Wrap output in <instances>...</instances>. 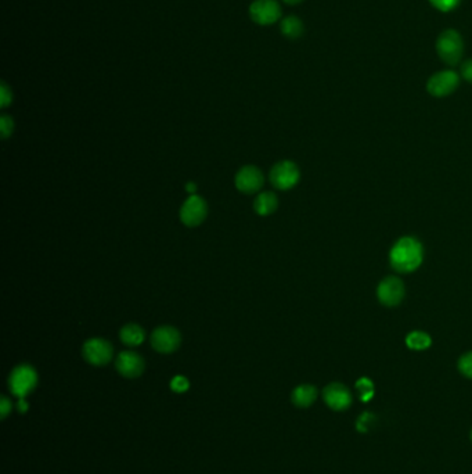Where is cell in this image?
Returning <instances> with one entry per match:
<instances>
[{
    "label": "cell",
    "instance_id": "obj_4",
    "mask_svg": "<svg viewBox=\"0 0 472 474\" xmlns=\"http://www.w3.org/2000/svg\"><path fill=\"white\" fill-rule=\"evenodd\" d=\"M460 85V75L453 70L435 72L427 82V91L434 98H446Z\"/></svg>",
    "mask_w": 472,
    "mask_h": 474
},
{
    "label": "cell",
    "instance_id": "obj_24",
    "mask_svg": "<svg viewBox=\"0 0 472 474\" xmlns=\"http://www.w3.org/2000/svg\"><path fill=\"white\" fill-rule=\"evenodd\" d=\"M11 102H13L11 89L7 86L6 82H1V85H0V106H1V109H6Z\"/></svg>",
    "mask_w": 472,
    "mask_h": 474
},
{
    "label": "cell",
    "instance_id": "obj_30",
    "mask_svg": "<svg viewBox=\"0 0 472 474\" xmlns=\"http://www.w3.org/2000/svg\"><path fill=\"white\" fill-rule=\"evenodd\" d=\"M471 441H472V430H471Z\"/></svg>",
    "mask_w": 472,
    "mask_h": 474
},
{
    "label": "cell",
    "instance_id": "obj_13",
    "mask_svg": "<svg viewBox=\"0 0 472 474\" xmlns=\"http://www.w3.org/2000/svg\"><path fill=\"white\" fill-rule=\"evenodd\" d=\"M116 366L119 374L126 379H136L144 372V359L133 351H123L119 354Z\"/></svg>",
    "mask_w": 472,
    "mask_h": 474
},
{
    "label": "cell",
    "instance_id": "obj_20",
    "mask_svg": "<svg viewBox=\"0 0 472 474\" xmlns=\"http://www.w3.org/2000/svg\"><path fill=\"white\" fill-rule=\"evenodd\" d=\"M459 370L467 379H472V351L459 359Z\"/></svg>",
    "mask_w": 472,
    "mask_h": 474
},
{
    "label": "cell",
    "instance_id": "obj_22",
    "mask_svg": "<svg viewBox=\"0 0 472 474\" xmlns=\"http://www.w3.org/2000/svg\"><path fill=\"white\" fill-rule=\"evenodd\" d=\"M13 129H14L13 118L10 116H7V114H3L0 117V133H1V137L7 139L13 133Z\"/></svg>",
    "mask_w": 472,
    "mask_h": 474
},
{
    "label": "cell",
    "instance_id": "obj_28",
    "mask_svg": "<svg viewBox=\"0 0 472 474\" xmlns=\"http://www.w3.org/2000/svg\"><path fill=\"white\" fill-rule=\"evenodd\" d=\"M186 190H187L189 193L194 194V193L197 192V186H196V183H193V182H189V183L186 185Z\"/></svg>",
    "mask_w": 472,
    "mask_h": 474
},
{
    "label": "cell",
    "instance_id": "obj_9",
    "mask_svg": "<svg viewBox=\"0 0 472 474\" xmlns=\"http://www.w3.org/2000/svg\"><path fill=\"white\" fill-rule=\"evenodd\" d=\"M180 333L172 326H161L151 335V346L161 354H171L180 346Z\"/></svg>",
    "mask_w": 472,
    "mask_h": 474
},
{
    "label": "cell",
    "instance_id": "obj_12",
    "mask_svg": "<svg viewBox=\"0 0 472 474\" xmlns=\"http://www.w3.org/2000/svg\"><path fill=\"white\" fill-rule=\"evenodd\" d=\"M263 174L259 168L248 165L238 171L236 175L237 189L245 194H252L260 190L263 186Z\"/></svg>",
    "mask_w": 472,
    "mask_h": 474
},
{
    "label": "cell",
    "instance_id": "obj_18",
    "mask_svg": "<svg viewBox=\"0 0 472 474\" xmlns=\"http://www.w3.org/2000/svg\"><path fill=\"white\" fill-rule=\"evenodd\" d=\"M406 344L410 350L414 351H423L431 347L432 340L431 336L424 333V332H411L407 337H406Z\"/></svg>",
    "mask_w": 472,
    "mask_h": 474
},
{
    "label": "cell",
    "instance_id": "obj_10",
    "mask_svg": "<svg viewBox=\"0 0 472 474\" xmlns=\"http://www.w3.org/2000/svg\"><path fill=\"white\" fill-rule=\"evenodd\" d=\"M82 354L91 365L104 366L113 358V346L103 339H91L84 344Z\"/></svg>",
    "mask_w": 472,
    "mask_h": 474
},
{
    "label": "cell",
    "instance_id": "obj_16",
    "mask_svg": "<svg viewBox=\"0 0 472 474\" xmlns=\"http://www.w3.org/2000/svg\"><path fill=\"white\" fill-rule=\"evenodd\" d=\"M280 31L288 39H298V38H301L304 35L305 26H304V22H302V20L299 17L288 15V17H284L281 20Z\"/></svg>",
    "mask_w": 472,
    "mask_h": 474
},
{
    "label": "cell",
    "instance_id": "obj_17",
    "mask_svg": "<svg viewBox=\"0 0 472 474\" xmlns=\"http://www.w3.org/2000/svg\"><path fill=\"white\" fill-rule=\"evenodd\" d=\"M119 337H120L123 344H126L129 347H136V346H140L144 342L145 333L139 325L130 323V325H126L120 329Z\"/></svg>",
    "mask_w": 472,
    "mask_h": 474
},
{
    "label": "cell",
    "instance_id": "obj_3",
    "mask_svg": "<svg viewBox=\"0 0 472 474\" xmlns=\"http://www.w3.org/2000/svg\"><path fill=\"white\" fill-rule=\"evenodd\" d=\"M38 384V373L29 365H19L17 366L10 377H8V387L13 395L18 398H25L31 391L35 390Z\"/></svg>",
    "mask_w": 472,
    "mask_h": 474
},
{
    "label": "cell",
    "instance_id": "obj_7",
    "mask_svg": "<svg viewBox=\"0 0 472 474\" xmlns=\"http://www.w3.org/2000/svg\"><path fill=\"white\" fill-rule=\"evenodd\" d=\"M207 213H208V207H207L205 200L200 196L191 194L184 201L180 210V220L186 227L194 228L204 222V220L207 218Z\"/></svg>",
    "mask_w": 472,
    "mask_h": 474
},
{
    "label": "cell",
    "instance_id": "obj_14",
    "mask_svg": "<svg viewBox=\"0 0 472 474\" xmlns=\"http://www.w3.org/2000/svg\"><path fill=\"white\" fill-rule=\"evenodd\" d=\"M317 398V388L312 384L298 385L292 394L291 401L297 408H309Z\"/></svg>",
    "mask_w": 472,
    "mask_h": 474
},
{
    "label": "cell",
    "instance_id": "obj_19",
    "mask_svg": "<svg viewBox=\"0 0 472 474\" xmlns=\"http://www.w3.org/2000/svg\"><path fill=\"white\" fill-rule=\"evenodd\" d=\"M462 0H430V3L439 11L442 13H449L455 10Z\"/></svg>",
    "mask_w": 472,
    "mask_h": 474
},
{
    "label": "cell",
    "instance_id": "obj_2",
    "mask_svg": "<svg viewBox=\"0 0 472 474\" xmlns=\"http://www.w3.org/2000/svg\"><path fill=\"white\" fill-rule=\"evenodd\" d=\"M435 47L439 59L446 66L456 67L460 64L464 54V40L459 31L449 28L441 32Z\"/></svg>",
    "mask_w": 472,
    "mask_h": 474
},
{
    "label": "cell",
    "instance_id": "obj_21",
    "mask_svg": "<svg viewBox=\"0 0 472 474\" xmlns=\"http://www.w3.org/2000/svg\"><path fill=\"white\" fill-rule=\"evenodd\" d=\"M356 387L360 391V395H361L363 401H368L372 397V383L368 379L359 380Z\"/></svg>",
    "mask_w": 472,
    "mask_h": 474
},
{
    "label": "cell",
    "instance_id": "obj_5",
    "mask_svg": "<svg viewBox=\"0 0 472 474\" xmlns=\"http://www.w3.org/2000/svg\"><path fill=\"white\" fill-rule=\"evenodd\" d=\"M251 20L262 26H269L280 21L281 7L276 0H255L249 6Z\"/></svg>",
    "mask_w": 472,
    "mask_h": 474
},
{
    "label": "cell",
    "instance_id": "obj_27",
    "mask_svg": "<svg viewBox=\"0 0 472 474\" xmlns=\"http://www.w3.org/2000/svg\"><path fill=\"white\" fill-rule=\"evenodd\" d=\"M26 409H28V404H26L25 398H19V401H18V411L21 413H24V412H26Z\"/></svg>",
    "mask_w": 472,
    "mask_h": 474
},
{
    "label": "cell",
    "instance_id": "obj_6",
    "mask_svg": "<svg viewBox=\"0 0 472 474\" xmlns=\"http://www.w3.org/2000/svg\"><path fill=\"white\" fill-rule=\"evenodd\" d=\"M301 178L299 168L292 161L277 162L270 171V182L278 190L292 189Z\"/></svg>",
    "mask_w": 472,
    "mask_h": 474
},
{
    "label": "cell",
    "instance_id": "obj_15",
    "mask_svg": "<svg viewBox=\"0 0 472 474\" xmlns=\"http://www.w3.org/2000/svg\"><path fill=\"white\" fill-rule=\"evenodd\" d=\"M277 206H278L277 196L274 193H272V192H265V193H260L255 199L253 210H255V213L258 215L266 217V215L273 214L277 210Z\"/></svg>",
    "mask_w": 472,
    "mask_h": 474
},
{
    "label": "cell",
    "instance_id": "obj_29",
    "mask_svg": "<svg viewBox=\"0 0 472 474\" xmlns=\"http://www.w3.org/2000/svg\"><path fill=\"white\" fill-rule=\"evenodd\" d=\"M284 3H287V4H291V6H294V4H299L301 1H304V0H283Z\"/></svg>",
    "mask_w": 472,
    "mask_h": 474
},
{
    "label": "cell",
    "instance_id": "obj_1",
    "mask_svg": "<svg viewBox=\"0 0 472 474\" xmlns=\"http://www.w3.org/2000/svg\"><path fill=\"white\" fill-rule=\"evenodd\" d=\"M424 258L423 244L416 237H400L389 252V261L395 270L410 273L420 268Z\"/></svg>",
    "mask_w": 472,
    "mask_h": 474
},
{
    "label": "cell",
    "instance_id": "obj_8",
    "mask_svg": "<svg viewBox=\"0 0 472 474\" xmlns=\"http://www.w3.org/2000/svg\"><path fill=\"white\" fill-rule=\"evenodd\" d=\"M377 296L385 307H396L404 298V284L399 277H385L377 289Z\"/></svg>",
    "mask_w": 472,
    "mask_h": 474
},
{
    "label": "cell",
    "instance_id": "obj_25",
    "mask_svg": "<svg viewBox=\"0 0 472 474\" xmlns=\"http://www.w3.org/2000/svg\"><path fill=\"white\" fill-rule=\"evenodd\" d=\"M460 75L463 77V79H466L467 82L472 84V59L466 60L462 67H460Z\"/></svg>",
    "mask_w": 472,
    "mask_h": 474
},
{
    "label": "cell",
    "instance_id": "obj_11",
    "mask_svg": "<svg viewBox=\"0 0 472 474\" xmlns=\"http://www.w3.org/2000/svg\"><path fill=\"white\" fill-rule=\"evenodd\" d=\"M323 399L333 411L341 412L352 405V394L343 383H331L323 390Z\"/></svg>",
    "mask_w": 472,
    "mask_h": 474
},
{
    "label": "cell",
    "instance_id": "obj_23",
    "mask_svg": "<svg viewBox=\"0 0 472 474\" xmlns=\"http://www.w3.org/2000/svg\"><path fill=\"white\" fill-rule=\"evenodd\" d=\"M189 387H190V383L184 376H176L171 381V388L175 392H184L189 390Z\"/></svg>",
    "mask_w": 472,
    "mask_h": 474
},
{
    "label": "cell",
    "instance_id": "obj_26",
    "mask_svg": "<svg viewBox=\"0 0 472 474\" xmlns=\"http://www.w3.org/2000/svg\"><path fill=\"white\" fill-rule=\"evenodd\" d=\"M10 412H11V401L3 395L0 398V418L6 419Z\"/></svg>",
    "mask_w": 472,
    "mask_h": 474
}]
</instances>
